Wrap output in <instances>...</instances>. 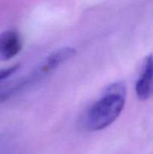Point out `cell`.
I'll list each match as a JSON object with an SVG mask.
<instances>
[{
    "label": "cell",
    "mask_w": 153,
    "mask_h": 154,
    "mask_svg": "<svg viewBox=\"0 0 153 154\" xmlns=\"http://www.w3.org/2000/svg\"><path fill=\"white\" fill-rule=\"evenodd\" d=\"M126 97L123 82L114 83L107 88L104 96L88 111L86 126L89 131H100L112 125L121 115Z\"/></svg>",
    "instance_id": "6da1fadb"
},
{
    "label": "cell",
    "mask_w": 153,
    "mask_h": 154,
    "mask_svg": "<svg viewBox=\"0 0 153 154\" xmlns=\"http://www.w3.org/2000/svg\"><path fill=\"white\" fill-rule=\"evenodd\" d=\"M76 52V49L72 47H63L54 51L48 57H46V59L40 65V67L33 72L32 77L35 79L55 69L60 64L67 61L70 58L74 57Z\"/></svg>",
    "instance_id": "7a4b0ae2"
},
{
    "label": "cell",
    "mask_w": 153,
    "mask_h": 154,
    "mask_svg": "<svg viewBox=\"0 0 153 154\" xmlns=\"http://www.w3.org/2000/svg\"><path fill=\"white\" fill-rule=\"evenodd\" d=\"M22 49V40L14 30H7L0 34V60H8L15 57Z\"/></svg>",
    "instance_id": "3957f363"
},
{
    "label": "cell",
    "mask_w": 153,
    "mask_h": 154,
    "mask_svg": "<svg viewBox=\"0 0 153 154\" xmlns=\"http://www.w3.org/2000/svg\"><path fill=\"white\" fill-rule=\"evenodd\" d=\"M136 95L139 99L146 100L153 93V55L146 57L142 73L135 86Z\"/></svg>",
    "instance_id": "277c9868"
},
{
    "label": "cell",
    "mask_w": 153,
    "mask_h": 154,
    "mask_svg": "<svg viewBox=\"0 0 153 154\" xmlns=\"http://www.w3.org/2000/svg\"><path fill=\"white\" fill-rule=\"evenodd\" d=\"M19 65L16 64V65H14L12 67H9V68H6V69H0V81L9 78L11 75H13L14 72H16V70L19 69Z\"/></svg>",
    "instance_id": "5b68a950"
}]
</instances>
